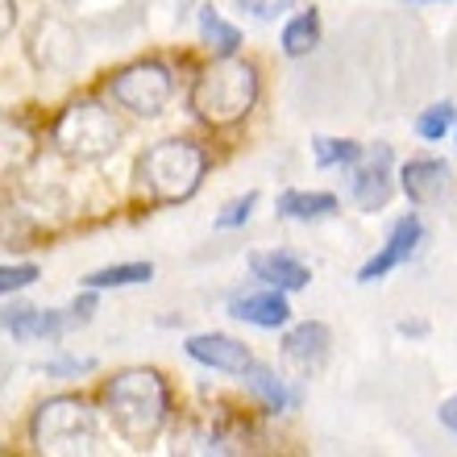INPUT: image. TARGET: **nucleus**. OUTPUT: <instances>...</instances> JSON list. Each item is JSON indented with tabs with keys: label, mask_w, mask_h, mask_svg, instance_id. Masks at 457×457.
Wrapping results in <instances>:
<instances>
[{
	"label": "nucleus",
	"mask_w": 457,
	"mask_h": 457,
	"mask_svg": "<svg viewBox=\"0 0 457 457\" xmlns=\"http://www.w3.org/2000/svg\"><path fill=\"white\" fill-rule=\"evenodd\" d=\"M12 9H17V4H12V0H4V34H9V25H12Z\"/></svg>",
	"instance_id": "obj_27"
},
{
	"label": "nucleus",
	"mask_w": 457,
	"mask_h": 457,
	"mask_svg": "<svg viewBox=\"0 0 457 457\" xmlns=\"http://www.w3.org/2000/svg\"><path fill=\"white\" fill-rule=\"evenodd\" d=\"M4 333L17 341H37L42 337V308H17L12 303L4 312Z\"/></svg>",
	"instance_id": "obj_21"
},
{
	"label": "nucleus",
	"mask_w": 457,
	"mask_h": 457,
	"mask_svg": "<svg viewBox=\"0 0 457 457\" xmlns=\"http://www.w3.org/2000/svg\"><path fill=\"white\" fill-rule=\"evenodd\" d=\"M79 370H92V361H50L46 374H79Z\"/></svg>",
	"instance_id": "obj_25"
},
{
	"label": "nucleus",
	"mask_w": 457,
	"mask_h": 457,
	"mask_svg": "<svg viewBox=\"0 0 457 457\" xmlns=\"http://www.w3.org/2000/svg\"><path fill=\"white\" fill-rule=\"evenodd\" d=\"M187 353H192L200 366H212V370H225V374H245V366H250V349L241 345V341L225 337V333L187 337Z\"/></svg>",
	"instance_id": "obj_9"
},
{
	"label": "nucleus",
	"mask_w": 457,
	"mask_h": 457,
	"mask_svg": "<svg viewBox=\"0 0 457 457\" xmlns=\"http://www.w3.org/2000/svg\"><path fill=\"white\" fill-rule=\"evenodd\" d=\"M399 179H403L411 204H436L449 192V167L441 158H411Z\"/></svg>",
	"instance_id": "obj_11"
},
{
	"label": "nucleus",
	"mask_w": 457,
	"mask_h": 457,
	"mask_svg": "<svg viewBox=\"0 0 457 457\" xmlns=\"http://www.w3.org/2000/svg\"><path fill=\"white\" fill-rule=\"evenodd\" d=\"M237 9H245L250 17H258V21H270V17H278L283 9H291V0H237Z\"/></svg>",
	"instance_id": "obj_24"
},
{
	"label": "nucleus",
	"mask_w": 457,
	"mask_h": 457,
	"mask_svg": "<svg viewBox=\"0 0 457 457\" xmlns=\"http://www.w3.org/2000/svg\"><path fill=\"white\" fill-rule=\"evenodd\" d=\"M245 386L262 399L266 411H283V408H287V391H283V383L275 378V370H270V366H253V361H250V366H245Z\"/></svg>",
	"instance_id": "obj_18"
},
{
	"label": "nucleus",
	"mask_w": 457,
	"mask_h": 457,
	"mask_svg": "<svg viewBox=\"0 0 457 457\" xmlns=\"http://www.w3.org/2000/svg\"><path fill=\"white\" fill-rule=\"evenodd\" d=\"M117 142H120L117 120L96 100H79L54 120V145L67 158H79V162H96L109 150H117Z\"/></svg>",
	"instance_id": "obj_4"
},
{
	"label": "nucleus",
	"mask_w": 457,
	"mask_h": 457,
	"mask_svg": "<svg viewBox=\"0 0 457 457\" xmlns=\"http://www.w3.org/2000/svg\"><path fill=\"white\" fill-rule=\"evenodd\" d=\"M104 411L129 445H150L167 420V383L154 370H120L100 391Z\"/></svg>",
	"instance_id": "obj_1"
},
{
	"label": "nucleus",
	"mask_w": 457,
	"mask_h": 457,
	"mask_svg": "<svg viewBox=\"0 0 457 457\" xmlns=\"http://www.w3.org/2000/svg\"><path fill=\"white\" fill-rule=\"evenodd\" d=\"M441 424H445L449 433H457V395H449L445 403H441Z\"/></svg>",
	"instance_id": "obj_26"
},
{
	"label": "nucleus",
	"mask_w": 457,
	"mask_h": 457,
	"mask_svg": "<svg viewBox=\"0 0 457 457\" xmlns=\"http://www.w3.org/2000/svg\"><path fill=\"white\" fill-rule=\"evenodd\" d=\"M154 278V266L150 262H120V266H104V270H92V275L84 278L87 287H137V283H150Z\"/></svg>",
	"instance_id": "obj_17"
},
{
	"label": "nucleus",
	"mask_w": 457,
	"mask_h": 457,
	"mask_svg": "<svg viewBox=\"0 0 457 457\" xmlns=\"http://www.w3.org/2000/svg\"><path fill=\"white\" fill-rule=\"evenodd\" d=\"M453 120H457V109L453 104H433V109H424L420 120H416V133H420L424 142H441L449 129H453Z\"/></svg>",
	"instance_id": "obj_20"
},
{
	"label": "nucleus",
	"mask_w": 457,
	"mask_h": 457,
	"mask_svg": "<svg viewBox=\"0 0 457 457\" xmlns=\"http://www.w3.org/2000/svg\"><path fill=\"white\" fill-rule=\"evenodd\" d=\"M228 316H237L245 325H258V328H278L287 325V300H283V291L270 287V291H245V295H233L228 300Z\"/></svg>",
	"instance_id": "obj_10"
},
{
	"label": "nucleus",
	"mask_w": 457,
	"mask_h": 457,
	"mask_svg": "<svg viewBox=\"0 0 457 457\" xmlns=\"http://www.w3.org/2000/svg\"><path fill=\"white\" fill-rule=\"evenodd\" d=\"M337 212V195L328 192H283L278 195V217L287 220H325Z\"/></svg>",
	"instance_id": "obj_14"
},
{
	"label": "nucleus",
	"mask_w": 457,
	"mask_h": 457,
	"mask_svg": "<svg viewBox=\"0 0 457 457\" xmlns=\"http://www.w3.org/2000/svg\"><path fill=\"white\" fill-rule=\"evenodd\" d=\"M34 278H37V266H29V262H21V266H4V270H0V291H4V295H12V291L29 287Z\"/></svg>",
	"instance_id": "obj_23"
},
{
	"label": "nucleus",
	"mask_w": 457,
	"mask_h": 457,
	"mask_svg": "<svg viewBox=\"0 0 457 457\" xmlns=\"http://www.w3.org/2000/svg\"><path fill=\"white\" fill-rule=\"evenodd\" d=\"M253 100H258V71H253V62L241 59L212 62L192 84V112L204 125H217V129L237 125L253 109Z\"/></svg>",
	"instance_id": "obj_2"
},
{
	"label": "nucleus",
	"mask_w": 457,
	"mask_h": 457,
	"mask_svg": "<svg viewBox=\"0 0 457 457\" xmlns=\"http://www.w3.org/2000/svg\"><path fill=\"white\" fill-rule=\"evenodd\" d=\"M250 270H253V278H262L266 287H278V291H300V287H308V278H312V270H308L300 258L278 253V250L253 253Z\"/></svg>",
	"instance_id": "obj_12"
},
{
	"label": "nucleus",
	"mask_w": 457,
	"mask_h": 457,
	"mask_svg": "<svg viewBox=\"0 0 457 457\" xmlns=\"http://www.w3.org/2000/svg\"><path fill=\"white\" fill-rule=\"evenodd\" d=\"M316 42H320V17H316V12H295V17L283 25V54H287V59L312 54Z\"/></svg>",
	"instance_id": "obj_16"
},
{
	"label": "nucleus",
	"mask_w": 457,
	"mask_h": 457,
	"mask_svg": "<svg viewBox=\"0 0 457 457\" xmlns=\"http://www.w3.org/2000/svg\"><path fill=\"white\" fill-rule=\"evenodd\" d=\"M283 353H287L295 366L312 370V366H320V361L328 358V328L320 325V320H303V325H295L287 337H283Z\"/></svg>",
	"instance_id": "obj_13"
},
{
	"label": "nucleus",
	"mask_w": 457,
	"mask_h": 457,
	"mask_svg": "<svg viewBox=\"0 0 457 457\" xmlns=\"http://www.w3.org/2000/svg\"><path fill=\"white\" fill-rule=\"evenodd\" d=\"M200 37H204V46L212 50L217 59H233L241 46V29L228 25L217 9H200Z\"/></svg>",
	"instance_id": "obj_15"
},
{
	"label": "nucleus",
	"mask_w": 457,
	"mask_h": 457,
	"mask_svg": "<svg viewBox=\"0 0 457 457\" xmlns=\"http://www.w3.org/2000/svg\"><path fill=\"white\" fill-rule=\"evenodd\" d=\"M312 158H316V167H345V162H361L366 150L358 142H349V137H316Z\"/></svg>",
	"instance_id": "obj_19"
},
{
	"label": "nucleus",
	"mask_w": 457,
	"mask_h": 457,
	"mask_svg": "<svg viewBox=\"0 0 457 457\" xmlns=\"http://www.w3.org/2000/svg\"><path fill=\"white\" fill-rule=\"evenodd\" d=\"M420 237H424L420 217H411V212H408V217H399L395 225H391V237H386V245L358 270V283H378V278H386L391 270H395V266H403L411 253H416Z\"/></svg>",
	"instance_id": "obj_7"
},
{
	"label": "nucleus",
	"mask_w": 457,
	"mask_h": 457,
	"mask_svg": "<svg viewBox=\"0 0 457 457\" xmlns=\"http://www.w3.org/2000/svg\"><path fill=\"white\" fill-rule=\"evenodd\" d=\"M208 170V154L195 142H183V137H170V142L150 145L142 158H137V179L154 200L162 204H175V200H187V195L200 187Z\"/></svg>",
	"instance_id": "obj_3"
},
{
	"label": "nucleus",
	"mask_w": 457,
	"mask_h": 457,
	"mask_svg": "<svg viewBox=\"0 0 457 457\" xmlns=\"http://www.w3.org/2000/svg\"><path fill=\"white\" fill-rule=\"evenodd\" d=\"M349 195L361 212H378L391 200V145H374L361 158V167L353 170V183H349Z\"/></svg>",
	"instance_id": "obj_8"
},
{
	"label": "nucleus",
	"mask_w": 457,
	"mask_h": 457,
	"mask_svg": "<svg viewBox=\"0 0 457 457\" xmlns=\"http://www.w3.org/2000/svg\"><path fill=\"white\" fill-rule=\"evenodd\" d=\"M253 204H258V192H245V195H237V200H228V204L220 208L217 228H241L245 220H250Z\"/></svg>",
	"instance_id": "obj_22"
},
{
	"label": "nucleus",
	"mask_w": 457,
	"mask_h": 457,
	"mask_svg": "<svg viewBox=\"0 0 457 457\" xmlns=\"http://www.w3.org/2000/svg\"><path fill=\"white\" fill-rule=\"evenodd\" d=\"M170 92H175L170 71L154 59L133 62V67H125V71H117L109 79V96L117 100L120 109L137 112V117H158V112L167 109Z\"/></svg>",
	"instance_id": "obj_6"
},
{
	"label": "nucleus",
	"mask_w": 457,
	"mask_h": 457,
	"mask_svg": "<svg viewBox=\"0 0 457 457\" xmlns=\"http://www.w3.org/2000/svg\"><path fill=\"white\" fill-rule=\"evenodd\" d=\"M29 436H34V445L42 453H87L92 441H96V420H92V411L79 399L59 395L46 399L34 411Z\"/></svg>",
	"instance_id": "obj_5"
}]
</instances>
